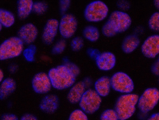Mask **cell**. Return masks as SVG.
<instances>
[{
  "label": "cell",
  "instance_id": "obj_29",
  "mask_svg": "<svg viewBox=\"0 0 159 120\" xmlns=\"http://www.w3.org/2000/svg\"><path fill=\"white\" fill-rule=\"evenodd\" d=\"M67 120H89V115L81 109L76 108L71 111Z\"/></svg>",
  "mask_w": 159,
  "mask_h": 120
},
{
  "label": "cell",
  "instance_id": "obj_24",
  "mask_svg": "<svg viewBox=\"0 0 159 120\" xmlns=\"http://www.w3.org/2000/svg\"><path fill=\"white\" fill-rule=\"evenodd\" d=\"M67 48V41L61 38L52 44L51 53L53 55H61L65 51Z\"/></svg>",
  "mask_w": 159,
  "mask_h": 120
},
{
  "label": "cell",
  "instance_id": "obj_16",
  "mask_svg": "<svg viewBox=\"0 0 159 120\" xmlns=\"http://www.w3.org/2000/svg\"><path fill=\"white\" fill-rule=\"evenodd\" d=\"M87 89L88 88L82 80L76 81L68 91L67 96H66L68 102L72 105L78 104Z\"/></svg>",
  "mask_w": 159,
  "mask_h": 120
},
{
  "label": "cell",
  "instance_id": "obj_34",
  "mask_svg": "<svg viewBox=\"0 0 159 120\" xmlns=\"http://www.w3.org/2000/svg\"><path fill=\"white\" fill-rule=\"evenodd\" d=\"M0 120H19V118L14 113H4L2 114Z\"/></svg>",
  "mask_w": 159,
  "mask_h": 120
},
{
  "label": "cell",
  "instance_id": "obj_39",
  "mask_svg": "<svg viewBox=\"0 0 159 120\" xmlns=\"http://www.w3.org/2000/svg\"><path fill=\"white\" fill-rule=\"evenodd\" d=\"M146 120H159V111L153 112L148 115Z\"/></svg>",
  "mask_w": 159,
  "mask_h": 120
},
{
  "label": "cell",
  "instance_id": "obj_13",
  "mask_svg": "<svg viewBox=\"0 0 159 120\" xmlns=\"http://www.w3.org/2000/svg\"><path fill=\"white\" fill-rule=\"evenodd\" d=\"M59 33V20L54 18H49L44 25L42 33V41L46 46L54 43Z\"/></svg>",
  "mask_w": 159,
  "mask_h": 120
},
{
  "label": "cell",
  "instance_id": "obj_18",
  "mask_svg": "<svg viewBox=\"0 0 159 120\" xmlns=\"http://www.w3.org/2000/svg\"><path fill=\"white\" fill-rule=\"evenodd\" d=\"M141 39L137 33L128 34L123 38L121 43L122 51L125 54H130L141 46Z\"/></svg>",
  "mask_w": 159,
  "mask_h": 120
},
{
  "label": "cell",
  "instance_id": "obj_40",
  "mask_svg": "<svg viewBox=\"0 0 159 120\" xmlns=\"http://www.w3.org/2000/svg\"><path fill=\"white\" fill-rule=\"evenodd\" d=\"M5 73H4V71L2 70L1 68H0V84L3 81V80L5 79Z\"/></svg>",
  "mask_w": 159,
  "mask_h": 120
},
{
  "label": "cell",
  "instance_id": "obj_42",
  "mask_svg": "<svg viewBox=\"0 0 159 120\" xmlns=\"http://www.w3.org/2000/svg\"><path fill=\"white\" fill-rule=\"evenodd\" d=\"M2 29H3V28H2V26H1V24H0V32L2 30Z\"/></svg>",
  "mask_w": 159,
  "mask_h": 120
},
{
  "label": "cell",
  "instance_id": "obj_2",
  "mask_svg": "<svg viewBox=\"0 0 159 120\" xmlns=\"http://www.w3.org/2000/svg\"><path fill=\"white\" fill-rule=\"evenodd\" d=\"M48 75L52 88L57 91L69 90L77 81V78L63 64L49 69Z\"/></svg>",
  "mask_w": 159,
  "mask_h": 120
},
{
  "label": "cell",
  "instance_id": "obj_11",
  "mask_svg": "<svg viewBox=\"0 0 159 120\" xmlns=\"http://www.w3.org/2000/svg\"><path fill=\"white\" fill-rule=\"evenodd\" d=\"M141 53L148 59L157 58L159 56V33L148 36L140 46Z\"/></svg>",
  "mask_w": 159,
  "mask_h": 120
},
{
  "label": "cell",
  "instance_id": "obj_27",
  "mask_svg": "<svg viewBox=\"0 0 159 120\" xmlns=\"http://www.w3.org/2000/svg\"><path fill=\"white\" fill-rule=\"evenodd\" d=\"M84 39L81 36L73 37L70 41V48L73 52H79L84 47Z\"/></svg>",
  "mask_w": 159,
  "mask_h": 120
},
{
  "label": "cell",
  "instance_id": "obj_33",
  "mask_svg": "<svg viewBox=\"0 0 159 120\" xmlns=\"http://www.w3.org/2000/svg\"><path fill=\"white\" fill-rule=\"evenodd\" d=\"M100 53V51H99V49H95V48H92L90 47L87 49V54L88 56L90 57L91 59L92 60H96V57L98 56V55Z\"/></svg>",
  "mask_w": 159,
  "mask_h": 120
},
{
  "label": "cell",
  "instance_id": "obj_23",
  "mask_svg": "<svg viewBox=\"0 0 159 120\" xmlns=\"http://www.w3.org/2000/svg\"><path fill=\"white\" fill-rule=\"evenodd\" d=\"M36 53H37V47L34 45H30L25 47L22 53V56L25 59V61L32 63L35 61L36 59Z\"/></svg>",
  "mask_w": 159,
  "mask_h": 120
},
{
  "label": "cell",
  "instance_id": "obj_12",
  "mask_svg": "<svg viewBox=\"0 0 159 120\" xmlns=\"http://www.w3.org/2000/svg\"><path fill=\"white\" fill-rule=\"evenodd\" d=\"M39 31L35 24L32 22H26L20 26L17 37L22 41L25 46L34 45L38 38Z\"/></svg>",
  "mask_w": 159,
  "mask_h": 120
},
{
  "label": "cell",
  "instance_id": "obj_6",
  "mask_svg": "<svg viewBox=\"0 0 159 120\" xmlns=\"http://www.w3.org/2000/svg\"><path fill=\"white\" fill-rule=\"evenodd\" d=\"M25 46L17 36H11L0 43V61L15 59L22 56Z\"/></svg>",
  "mask_w": 159,
  "mask_h": 120
},
{
  "label": "cell",
  "instance_id": "obj_44",
  "mask_svg": "<svg viewBox=\"0 0 159 120\" xmlns=\"http://www.w3.org/2000/svg\"><path fill=\"white\" fill-rule=\"evenodd\" d=\"M158 83H159V79H158Z\"/></svg>",
  "mask_w": 159,
  "mask_h": 120
},
{
  "label": "cell",
  "instance_id": "obj_8",
  "mask_svg": "<svg viewBox=\"0 0 159 120\" xmlns=\"http://www.w3.org/2000/svg\"><path fill=\"white\" fill-rule=\"evenodd\" d=\"M103 98L96 92L92 87L86 90L81 100H80L79 108L89 115H93L97 112L102 106Z\"/></svg>",
  "mask_w": 159,
  "mask_h": 120
},
{
  "label": "cell",
  "instance_id": "obj_4",
  "mask_svg": "<svg viewBox=\"0 0 159 120\" xmlns=\"http://www.w3.org/2000/svg\"><path fill=\"white\" fill-rule=\"evenodd\" d=\"M110 10L107 3L102 0H94L88 3L84 10V18L89 23H99L107 20Z\"/></svg>",
  "mask_w": 159,
  "mask_h": 120
},
{
  "label": "cell",
  "instance_id": "obj_9",
  "mask_svg": "<svg viewBox=\"0 0 159 120\" xmlns=\"http://www.w3.org/2000/svg\"><path fill=\"white\" fill-rule=\"evenodd\" d=\"M78 20L73 14L62 15L59 19V34L65 40L72 39L78 29Z\"/></svg>",
  "mask_w": 159,
  "mask_h": 120
},
{
  "label": "cell",
  "instance_id": "obj_20",
  "mask_svg": "<svg viewBox=\"0 0 159 120\" xmlns=\"http://www.w3.org/2000/svg\"><path fill=\"white\" fill-rule=\"evenodd\" d=\"M33 0H18L16 3L17 17L21 20H25L33 13Z\"/></svg>",
  "mask_w": 159,
  "mask_h": 120
},
{
  "label": "cell",
  "instance_id": "obj_37",
  "mask_svg": "<svg viewBox=\"0 0 159 120\" xmlns=\"http://www.w3.org/2000/svg\"><path fill=\"white\" fill-rule=\"evenodd\" d=\"M82 81H83V83L84 84V85L86 86V87H87L88 89H89V88H91V87H92V85H93V83H94V82L92 81V78L89 77H84V78L82 80Z\"/></svg>",
  "mask_w": 159,
  "mask_h": 120
},
{
  "label": "cell",
  "instance_id": "obj_15",
  "mask_svg": "<svg viewBox=\"0 0 159 120\" xmlns=\"http://www.w3.org/2000/svg\"><path fill=\"white\" fill-rule=\"evenodd\" d=\"M60 107V99L57 95L49 93L43 96L39 102V109L45 114L52 115L57 111Z\"/></svg>",
  "mask_w": 159,
  "mask_h": 120
},
{
  "label": "cell",
  "instance_id": "obj_43",
  "mask_svg": "<svg viewBox=\"0 0 159 120\" xmlns=\"http://www.w3.org/2000/svg\"><path fill=\"white\" fill-rule=\"evenodd\" d=\"M157 60H158V62H159V56H157Z\"/></svg>",
  "mask_w": 159,
  "mask_h": 120
},
{
  "label": "cell",
  "instance_id": "obj_5",
  "mask_svg": "<svg viewBox=\"0 0 159 120\" xmlns=\"http://www.w3.org/2000/svg\"><path fill=\"white\" fill-rule=\"evenodd\" d=\"M159 104V89L155 87H147L139 96L138 110L141 116L147 117Z\"/></svg>",
  "mask_w": 159,
  "mask_h": 120
},
{
  "label": "cell",
  "instance_id": "obj_30",
  "mask_svg": "<svg viewBox=\"0 0 159 120\" xmlns=\"http://www.w3.org/2000/svg\"><path fill=\"white\" fill-rule=\"evenodd\" d=\"M62 64H63L64 65L66 66L67 69H69L72 74L74 75L76 78L79 77V75L80 74V67L76 64V63L71 61V60H69L68 58H64Z\"/></svg>",
  "mask_w": 159,
  "mask_h": 120
},
{
  "label": "cell",
  "instance_id": "obj_3",
  "mask_svg": "<svg viewBox=\"0 0 159 120\" xmlns=\"http://www.w3.org/2000/svg\"><path fill=\"white\" fill-rule=\"evenodd\" d=\"M139 95L136 93L119 95L115 102L114 109L119 120H129L134 116L138 110Z\"/></svg>",
  "mask_w": 159,
  "mask_h": 120
},
{
  "label": "cell",
  "instance_id": "obj_28",
  "mask_svg": "<svg viewBox=\"0 0 159 120\" xmlns=\"http://www.w3.org/2000/svg\"><path fill=\"white\" fill-rule=\"evenodd\" d=\"M99 120H119L114 108H106L99 115Z\"/></svg>",
  "mask_w": 159,
  "mask_h": 120
},
{
  "label": "cell",
  "instance_id": "obj_21",
  "mask_svg": "<svg viewBox=\"0 0 159 120\" xmlns=\"http://www.w3.org/2000/svg\"><path fill=\"white\" fill-rule=\"evenodd\" d=\"M101 36V30L93 24H89L84 26L82 30V37L87 42L95 43L98 42Z\"/></svg>",
  "mask_w": 159,
  "mask_h": 120
},
{
  "label": "cell",
  "instance_id": "obj_25",
  "mask_svg": "<svg viewBox=\"0 0 159 120\" xmlns=\"http://www.w3.org/2000/svg\"><path fill=\"white\" fill-rule=\"evenodd\" d=\"M49 10V5L45 1H36L33 6V13L41 16L44 15Z\"/></svg>",
  "mask_w": 159,
  "mask_h": 120
},
{
  "label": "cell",
  "instance_id": "obj_1",
  "mask_svg": "<svg viewBox=\"0 0 159 120\" xmlns=\"http://www.w3.org/2000/svg\"><path fill=\"white\" fill-rule=\"evenodd\" d=\"M132 25V18L127 12L112 11L101 28V34L106 38H113L128 30Z\"/></svg>",
  "mask_w": 159,
  "mask_h": 120
},
{
  "label": "cell",
  "instance_id": "obj_35",
  "mask_svg": "<svg viewBox=\"0 0 159 120\" xmlns=\"http://www.w3.org/2000/svg\"><path fill=\"white\" fill-rule=\"evenodd\" d=\"M151 73L156 76V77H159V62L158 60H156L152 64L151 66Z\"/></svg>",
  "mask_w": 159,
  "mask_h": 120
},
{
  "label": "cell",
  "instance_id": "obj_19",
  "mask_svg": "<svg viewBox=\"0 0 159 120\" xmlns=\"http://www.w3.org/2000/svg\"><path fill=\"white\" fill-rule=\"evenodd\" d=\"M17 82L11 77H6L0 84V100H5L9 98L16 91Z\"/></svg>",
  "mask_w": 159,
  "mask_h": 120
},
{
  "label": "cell",
  "instance_id": "obj_36",
  "mask_svg": "<svg viewBox=\"0 0 159 120\" xmlns=\"http://www.w3.org/2000/svg\"><path fill=\"white\" fill-rule=\"evenodd\" d=\"M19 120H38V118L32 113H25L20 117Z\"/></svg>",
  "mask_w": 159,
  "mask_h": 120
},
{
  "label": "cell",
  "instance_id": "obj_14",
  "mask_svg": "<svg viewBox=\"0 0 159 120\" xmlns=\"http://www.w3.org/2000/svg\"><path fill=\"white\" fill-rule=\"evenodd\" d=\"M95 64L97 69L102 72L111 71L117 64V57L114 53L111 51L100 52L96 59Z\"/></svg>",
  "mask_w": 159,
  "mask_h": 120
},
{
  "label": "cell",
  "instance_id": "obj_7",
  "mask_svg": "<svg viewBox=\"0 0 159 120\" xmlns=\"http://www.w3.org/2000/svg\"><path fill=\"white\" fill-rule=\"evenodd\" d=\"M111 89L120 95L133 93L135 88L134 82L130 75L123 71H118L111 75Z\"/></svg>",
  "mask_w": 159,
  "mask_h": 120
},
{
  "label": "cell",
  "instance_id": "obj_22",
  "mask_svg": "<svg viewBox=\"0 0 159 120\" xmlns=\"http://www.w3.org/2000/svg\"><path fill=\"white\" fill-rule=\"evenodd\" d=\"M16 22V16L11 11L5 8H0V24L2 28L9 29Z\"/></svg>",
  "mask_w": 159,
  "mask_h": 120
},
{
  "label": "cell",
  "instance_id": "obj_32",
  "mask_svg": "<svg viewBox=\"0 0 159 120\" xmlns=\"http://www.w3.org/2000/svg\"><path fill=\"white\" fill-rule=\"evenodd\" d=\"M116 5L119 11H124V12H127L130 8V2L127 0H119L116 2Z\"/></svg>",
  "mask_w": 159,
  "mask_h": 120
},
{
  "label": "cell",
  "instance_id": "obj_31",
  "mask_svg": "<svg viewBox=\"0 0 159 120\" xmlns=\"http://www.w3.org/2000/svg\"><path fill=\"white\" fill-rule=\"evenodd\" d=\"M71 3H72V2L70 0H61V1H59V11L61 15L68 13V11L71 7Z\"/></svg>",
  "mask_w": 159,
  "mask_h": 120
},
{
  "label": "cell",
  "instance_id": "obj_26",
  "mask_svg": "<svg viewBox=\"0 0 159 120\" xmlns=\"http://www.w3.org/2000/svg\"><path fill=\"white\" fill-rule=\"evenodd\" d=\"M148 27L150 30L159 33V11H155L148 19Z\"/></svg>",
  "mask_w": 159,
  "mask_h": 120
},
{
  "label": "cell",
  "instance_id": "obj_41",
  "mask_svg": "<svg viewBox=\"0 0 159 120\" xmlns=\"http://www.w3.org/2000/svg\"><path fill=\"white\" fill-rule=\"evenodd\" d=\"M154 6L155 7L156 9L157 10V11H159V0H154Z\"/></svg>",
  "mask_w": 159,
  "mask_h": 120
},
{
  "label": "cell",
  "instance_id": "obj_17",
  "mask_svg": "<svg viewBox=\"0 0 159 120\" xmlns=\"http://www.w3.org/2000/svg\"><path fill=\"white\" fill-rule=\"evenodd\" d=\"M93 89L102 98L107 97L111 91V78L108 76H102L96 79L93 83Z\"/></svg>",
  "mask_w": 159,
  "mask_h": 120
},
{
  "label": "cell",
  "instance_id": "obj_38",
  "mask_svg": "<svg viewBox=\"0 0 159 120\" xmlns=\"http://www.w3.org/2000/svg\"><path fill=\"white\" fill-rule=\"evenodd\" d=\"M8 71L11 74H15V73H16L18 71V65L15 64V63H12L8 67Z\"/></svg>",
  "mask_w": 159,
  "mask_h": 120
},
{
  "label": "cell",
  "instance_id": "obj_10",
  "mask_svg": "<svg viewBox=\"0 0 159 120\" xmlns=\"http://www.w3.org/2000/svg\"><path fill=\"white\" fill-rule=\"evenodd\" d=\"M31 87L34 92L38 95H47L52 91V87L48 73L39 72L34 75L31 80Z\"/></svg>",
  "mask_w": 159,
  "mask_h": 120
}]
</instances>
